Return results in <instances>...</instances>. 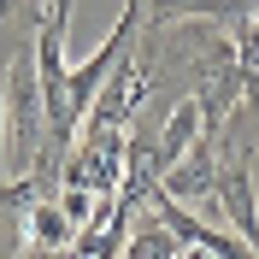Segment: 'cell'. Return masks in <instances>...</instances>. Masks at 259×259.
Instances as JSON below:
<instances>
[{"instance_id":"obj_1","label":"cell","mask_w":259,"mask_h":259,"mask_svg":"<svg viewBox=\"0 0 259 259\" xmlns=\"http://www.w3.org/2000/svg\"><path fill=\"white\" fill-rule=\"evenodd\" d=\"M48 147V100L35 77V48H18L6 65V153L18 171H35Z\"/></svg>"},{"instance_id":"obj_2","label":"cell","mask_w":259,"mask_h":259,"mask_svg":"<svg viewBox=\"0 0 259 259\" xmlns=\"http://www.w3.org/2000/svg\"><path fill=\"white\" fill-rule=\"evenodd\" d=\"M253 171H259V165L247 159V153H236V147L218 142V189H212V200H218L224 224L236 230L247 247H259V194H253Z\"/></svg>"},{"instance_id":"obj_3","label":"cell","mask_w":259,"mask_h":259,"mask_svg":"<svg viewBox=\"0 0 259 259\" xmlns=\"http://www.w3.org/2000/svg\"><path fill=\"white\" fill-rule=\"evenodd\" d=\"M159 189L171 194V200H183V206H194V200H212V189H218V136H200V142L183 153L171 171L159 177Z\"/></svg>"},{"instance_id":"obj_4","label":"cell","mask_w":259,"mask_h":259,"mask_svg":"<svg viewBox=\"0 0 259 259\" xmlns=\"http://www.w3.org/2000/svg\"><path fill=\"white\" fill-rule=\"evenodd\" d=\"M218 142L236 147V153H247V159L259 165V71L247 65V82H242V100L230 106L224 130H218Z\"/></svg>"},{"instance_id":"obj_5","label":"cell","mask_w":259,"mask_h":259,"mask_svg":"<svg viewBox=\"0 0 259 259\" xmlns=\"http://www.w3.org/2000/svg\"><path fill=\"white\" fill-rule=\"evenodd\" d=\"M71 242H77V224L65 218L59 200H35V206L24 212V247H35V253H65Z\"/></svg>"},{"instance_id":"obj_6","label":"cell","mask_w":259,"mask_h":259,"mask_svg":"<svg viewBox=\"0 0 259 259\" xmlns=\"http://www.w3.org/2000/svg\"><path fill=\"white\" fill-rule=\"evenodd\" d=\"M118 259H183V242H177V230L153 212V218H136V230H130Z\"/></svg>"},{"instance_id":"obj_7","label":"cell","mask_w":259,"mask_h":259,"mask_svg":"<svg viewBox=\"0 0 259 259\" xmlns=\"http://www.w3.org/2000/svg\"><path fill=\"white\" fill-rule=\"evenodd\" d=\"M6 53H0V177H6Z\"/></svg>"},{"instance_id":"obj_8","label":"cell","mask_w":259,"mask_h":259,"mask_svg":"<svg viewBox=\"0 0 259 259\" xmlns=\"http://www.w3.org/2000/svg\"><path fill=\"white\" fill-rule=\"evenodd\" d=\"M183 259H218L212 247H183Z\"/></svg>"}]
</instances>
